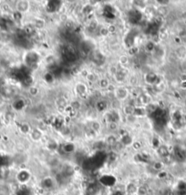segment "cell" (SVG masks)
<instances>
[{
    "label": "cell",
    "mask_w": 186,
    "mask_h": 195,
    "mask_svg": "<svg viewBox=\"0 0 186 195\" xmlns=\"http://www.w3.org/2000/svg\"><path fill=\"white\" fill-rule=\"evenodd\" d=\"M37 92H38L37 88H35V87H31V88H29V93H30L32 96H35V95H37Z\"/></svg>",
    "instance_id": "30"
},
{
    "label": "cell",
    "mask_w": 186,
    "mask_h": 195,
    "mask_svg": "<svg viewBox=\"0 0 186 195\" xmlns=\"http://www.w3.org/2000/svg\"><path fill=\"white\" fill-rule=\"evenodd\" d=\"M109 129L111 130H114L117 129V124L115 122H111V123H109Z\"/></svg>",
    "instance_id": "37"
},
{
    "label": "cell",
    "mask_w": 186,
    "mask_h": 195,
    "mask_svg": "<svg viewBox=\"0 0 186 195\" xmlns=\"http://www.w3.org/2000/svg\"><path fill=\"white\" fill-rule=\"evenodd\" d=\"M158 153H159V155H160L161 157H162V158L168 156V155H169V152H168L167 147H165V146H160V147L158 148Z\"/></svg>",
    "instance_id": "5"
},
{
    "label": "cell",
    "mask_w": 186,
    "mask_h": 195,
    "mask_svg": "<svg viewBox=\"0 0 186 195\" xmlns=\"http://www.w3.org/2000/svg\"><path fill=\"white\" fill-rule=\"evenodd\" d=\"M176 53L179 57H184L186 55V49L184 47H179L176 50Z\"/></svg>",
    "instance_id": "14"
},
{
    "label": "cell",
    "mask_w": 186,
    "mask_h": 195,
    "mask_svg": "<svg viewBox=\"0 0 186 195\" xmlns=\"http://www.w3.org/2000/svg\"><path fill=\"white\" fill-rule=\"evenodd\" d=\"M154 89H155L156 91H158V92H162L163 89H164V85H163V83L160 82L159 84H156V85L154 86Z\"/></svg>",
    "instance_id": "21"
},
{
    "label": "cell",
    "mask_w": 186,
    "mask_h": 195,
    "mask_svg": "<svg viewBox=\"0 0 186 195\" xmlns=\"http://www.w3.org/2000/svg\"><path fill=\"white\" fill-rule=\"evenodd\" d=\"M77 91H78V93H79L81 95L85 94L86 92H87V88H86V86L84 84L79 83L77 85Z\"/></svg>",
    "instance_id": "9"
},
{
    "label": "cell",
    "mask_w": 186,
    "mask_h": 195,
    "mask_svg": "<svg viewBox=\"0 0 186 195\" xmlns=\"http://www.w3.org/2000/svg\"><path fill=\"white\" fill-rule=\"evenodd\" d=\"M13 16H14V18H15L16 20H19V19H21V13L20 12H18V11H17V12H15L13 14Z\"/></svg>",
    "instance_id": "33"
},
{
    "label": "cell",
    "mask_w": 186,
    "mask_h": 195,
    "mask_svg": "<svg viewBox=\"0 0 186 195\" xmlns=\"http://www.w3.org/2000/svg\"><path fill=\"white\" fill-rule=\"evenodd\" d=\"M167 12H168V9H167L166 7H160L158 8V14H159V16H161V17H162V16H164V15H166Z\"/></svg>",
    "instance_id": "19"
},
{
    "label": "cell",
    "mask_w": 186,
    "mask_h": 195,
    "mask_svg": "<svg viewBox=\"0 0 186 195\" xmlns=\"http://www.w3.org/2000/svg\"><path fill=\"white\" fill-rule=\"evenodd\" d=\"M32 138L35 140V141H37L41 138V132L38 130H33L32 132Z\"/></svg>",
    "instance_id": "15"
},
{
    "label": "cell",
    "mask_w": 186,
    "mask_h": 195,
    "mask_svg": "<svg viewBox=\"0 0 186 195\" xmlns=\"http://www.w3.org/2000/svg\"><path fill=\"white\" fill-rule=\"evenodd\" d=\"M99 86H101V88H108L110 86L109 84V80L107 79H101V80H99Z\"/></svg>",
    "instance_id": "20"
},
{
    "label": "cell",
    "mask_w": 186,
    "mask_h": 195,
    "mask_svg": "<svg viewBox=\"0 0 186 195\" xmlns=\"http://www.w3.org/2000/svg\"><path fill=\"white\" fill-rule=\"evenodd\" d=\"M128 92L125 88H119L118 91H116V96L119 99H123L127 97Z\"/></svg>",
    "instance_id": "3"
},
{
    "label": "cell",
    "mask_w": 186,
    "mask_h": 195,
    "mask_svg": "<svg viewBox=\"0 0 186 195\" xmlns=\"http://www.w3.org/2000/svg\"><path fill=\"white\" fill-rule=\"evenodd\" d=\"M132 140L129 135H125V136H123L121 139L122 145H129V144H132Z\"/></svg>",
    "instance_id": "10"
},
{
    "label": "cell",
    "mask_w": 186,
    "mask_h": 195,
    "mask_svg": "<svg viewBox=\"0 0 186 195\" xmlns=\"http://www.w3.org/2000/svg\"><path fill=\"white\" fill-rule=\"evenodd\" d=\"M60 130H61L62 134H64V135H68V134L69 133V130H68V128H67V127H62Z\"/></svg>",
    "instance_id": "39"
},
{
    "label": "cell",
    "mask_w": 186,
    "mask_h": 195,
    "mask_svg": "<svg viewBox=\"0 0 186 195\" xmlns=\"http://www.w3.org/2000/svg\"><path fill=\"white\" fill-rule=\"evenodd\" d=\"M45 79H46V81H47L48 83H51V82L53 81L54 78H53V76H52L51 74L48 73V74H46V76H45Z\"/></svg>",
    "instance_id": "28"
},
{
    "label": "cell",
    "mask_w": 186,
    "mask_h": 195,
    "mask_svg": "<svg viewBox=\"0 0 186 195\" xmlns=\"http://www.w3.org/2000/svg\"><path fill=\"white\" fill-rule=\"evenodd\" d=\"M153 169L155 170V171H160V170H162V167H163V164L162 163V162H159V161H157V162H155L154 164H153Z\"/></svg>",
    "instance_id": "24"
},
{
    "label": "cell",
    "mask_w": 186,
    "mask_h": 195,
    "mask_svg": "<svg viewBox=\"0 0 186 195\" xmlns=\"http://www.w3.org/2000/svg\"><path fill=\"white\" fill-rule=\"evenodd\" d=\"M110 72H111L112 74H116V73H117V68H116L115 67L110 68Z\"/></svg>",
    "instance_id": "43"
},
{
    "label": "cell",
    "mask_w": 186,
    "mask_h": 195,
    "mask_svg": "<svg viewBox=\"0 0 186 195\" xmlns=\"http://www.w3.org/2000/svg\"><path fill=\"white\" fill-rule=\"evenodd\" d=\"M28 2L26 1H20V2H18V5H17V7H18V11L20 12V13H23V12H26L27 9H28Z\"/></svg>",
    "instance_id": "2"
},
{
    "label": "cell",
    "mask_w": 186,
    "mask_h": 195,
    "mask_svg": "<svg viewBox=\"0 0 186 195\" xmlns=\"http://www.w3.org/2000/svg\"><path fill=\"white\" fill-rule=\"evenodd\" d=\"M87 79H88L90 81L93 82V81L96 80V75H94V74H89L88 76H87Z\"/></svg>",
    "instance_id": "35"
},
{
    "label": "cell",
    "mask_w": 186,
    "mask_h": 195,
    "mask_svg": "<svg viewBox=\"0 0 186 195\" xmlns=\"http://www.w3.org/2000/svg\"><path fill=\"white\" fill-rule=\"evenodd\" d=\"M107 107V103L103 100H101V101H99L98 104H97V108L99 111H102L106 109Z\"/></svg>",
    "instance_id": "12"
},
{
    "label": "cell",
    "mask_w": 186,
    "mask_h": 195,
    "mask_svg": "<svg viewBox=\"0 0 186 195\" xmlns=\"http://www.w3.org/2000/svg\"><path fill=\"white\" fill-rule=\"evenodd\" d=\"M185 119H186V116H185Z\"/></svg>",
    "instance_id": "46"
},
{
    "label": "cell",
    "mask_w": 186,
    "mask_h": 195,
    "mask_svg": "<svg viewBox=\"0 0 186 195\" xmlns=\"http://www.w3.org/2000/svg\"><path fill=\"white\" fill-rule=\"evenodd\" d=\"M134 110H135V108L132 106V105H128V106L124 107V113L127 114L128 116L133 115V113H134Z\"/></svg>",
    "instance_id": "8"
},
{
    "label": "cell",
    "mask_w": 186,
    "mask_h": 195,
    "mask_svg": "<svg viewBox=\"0 0 186 195\" xmlns=\"http://www.w3.org/2000/svg\"><path fill=\"white\" fill-rule=\"evenodd\" d=\"M17 104H18V106L15 107V109H17V110H21L24 107V102L22 100H17L15 105H17Z\"/></svg>",
    "instance_id": "27"
},
{
    "label": "cell",
    "mask_w": 186,
    "mask_h": 195,
    "mask_svg": "<svg viewBox=\"0 0 186 195\" xmlns=\"http://www.w3.org/2000/svg\"><path fill=\"white\" fill-rule=\"evenodd\" d=\"M70 108L72 109V110H79L80 108V103L78 101V100H75V101H72L71 102V106Z\"/></svg>",
    "instance_id": "22"
},
{
    "label": "cell",
    "mask_w": 186,
    "mask_h": 195,
    "mask_svg": "<svg viewBox=\"0 0 186 195\" xmlns=\"http://www.w3.org/2000/svg\"><path fill=\"white\" fill-rule=\"evenodd\" d=\"M181 87H182V88H186V81H182V82L181 83Z\"/></svg>",
    "instance_id": "44"
},
{
    "label": "cell",
    "mask_w": 186,
    "mask_h": 195,
    "mask_svg": "<svg viewBox=\"0 0 186 195\" xmlns=\"http://www.w3.org/2000/svg\"><path fill=\"white\" fill-rule=\"evenodd\" d=\"M91 129H92L93 130H95V131H98V130H99V129H101V125H99V123H98V122L95 121V122L92 123Z\"/></svg>",
    "instance_id": "29"
},
{
    "label": "cell",
    "mask_w": 186,
    "mask_h": 195,
    "mask_svg": "<svg viewBox=\"0 0 186 195\" xmlns=\"http://www.w3.org/2000/svg\"><path fill=\"white\" fill-rule=\"evenodd\" d=\"M145 80H146V82L148 84H151H151L156 85V84H159L161 82L160 79L157 77L153 72H150V73H148L146 75V76H145Z\"/></svg>",
    "instance_id": "1"
},
{
    "label": "cell",
    "mask_w": 186,
    "mask_h": 195,
    "mask_svg": "<svg viewBox=\"0 0 186 195\" xmlns=\"http://www.w3.org/2000/svg\"><path fill=\"white\" fill-rule=\"evenodd\" d=\"M53 185V182L51 179H45L43 181V186L46 187V188H50Z\"/></svg>",
    "instance_id": "16"
},
{
    "label": "cell",
    "mask_w": 186,
    "mask_h": 195,
    "mask_svg": "<svg viewBox=\"0 0 186 195\" xmlns=\"http://www.w3.org/2000/svg\"><path fill=\"white\" fill-rule=\"evenodd\" d=\"M120 61H121V64H127L128 61H129V58H128V57H126V56H122V57H121V59H120Z\"/></svg>",
    "instance_id": "34"
},
{
    "label": "cell",
    "mask_w": 186,
    "mask_h": 195,
    "mask_svg": "<svg viewBox=\"0 0 186 195\" xmlns=\"http://www.w3.org/2000/svg\"><path fill=\"white\" fill-rule=\"evenodd\" d=\"M28 177H29V175H28V173H27L26 171H21V172L18 174V180H19V182H26L27 180H28Z\"/></svg>",
    "instance_id": "6"
},
{
    "label": "cell",
    "mask_w": 186,
    "mask_h": 195,
    "mask_svg": "<svg viewBox=\"0 0 186 195\" xmlns=\"http://www.w3.org/2000/svg\"><path fill=\"white\" fill-rule=\"evenodd\" d=\"M157 3L160 4V5H161V7H166V6H167V4H169L170 2H169V1H162V0H160V1H158Z\"/></svg>",
    "instance_id": "40"
},
{
    "label": "cell",
    "mask_w": 186,
    "mask_h": 195,
    "mask_svg": "<svg viewBox=\"0 0 186 195\" xmlns=\"http://www.w3.org/2000/svg\"><path fill=\"white\" fill-rule=\"evenodd\" d=\"M99 33H101V35H102V36H107L109 34V30H108V28H106V27H101Z\"/></svg>",
    "instance_id": "32"
},
{
    "label": "cell",
    "mask_w": 186,
    "mask_h": 195,
    "mask_svg": "<svg viewBox=\"0 0 186 195\" xmlns=\"http://www.w3.org/2000/svg\"><path fill=\"white\" fill-rule=\"evenodd\" d=\"M21 131L24 132V133H26L29 131V126H28L27 124H24L21 126Z\"/></svg>",
    "instance_id": "31"
},
{
    "label": "cell",
    "mask_w": 186,
    "mask_h": 195,
    "mask_svg": "<svg viewBox=\"0 0 186 195\" xmlns=\"http://www.w3.org/2000/svg\"><path fill=\"white\" fill-rule=\"evenodd\" d=\"M57 105L60 107V108H66L67 106V101L64 98H60L58 99V100H57Z\"/></svg>",
    "instance_id": "11"
},
{
    "label": "cell",
    "mask_w": 186,
    "mask_h": 195,
    "mask_svg": "<svg viewBox=\"0 0 186 195\" xmlns=\"http://www.w3.org/2000/svg\"><path fill=\"white\" fill-rule=\"evenodd\" d=\"M116 143H117V141H116V138L114 137V136H110L107 139V144L110 145V146L114 147V145H115Z\"/></svg>",
    "instance_id": "13"
},
{
    "label": "cell",
    "mask_w": 186,
    "mask_h": 195,
    "mask_svg": "<svg viewBox=\"0 0 186 195\" xmlns=\"http://www.w3.org/2000/svg\"><path fill=\"white\" fill-rule=\"evenodd\" d=\"M108 28V30H109V33H113V32H115V26H110Z\"/></svg>",
    "instance_id": "41"
},
{
    "label": "cell",
    "mask_w": 186,
    "mask_h": 195,
    "mask_svg": "<svg viewBox=\"0 0 186 195\" xmlns=\"http://www.w3.org/2000/svg\"><path fill=\"white\" fill-rule=\"evenodd\" d=\"M97 22L96 21H91V23H90V28H93V29H95L96 28V26H97Z\"/></svg>",
    "instance_id": "42"
},
{
    "label": "cell",
    "mask_w": 186,
    "mask_h": 195,
    "mask_svg": "<svg viewBox=\"0 0 186 195\" xmlns=\"http://www.w3.org/2000/svg\"><path fill=\"white\" fill-rule=\"evenodd\" d=\"M137 82H138L137 78H135V77H132V78L130 79V83H131V85L135 86V85H137Z\"/></svg>",
    "instance_id": "38"
},
{
    "label": "cell",
    "mask_w": 186,
    "mask_h": 195,
    "mask_svg": "<svg viewBox=\"0 0 186 195\" xmlns=\"http://www.w3.org/2000/svg\"><path fill=\"white\" fill-rule=\"evenodd\" d=\"M138 195H146V189L144 187H140L137 190Z\"/></svg>",
    "instance_id": "26"
},
{
    "label": "cell",
    "mask_w": 186,
    "mask_h": 195,
    "mask_svg": "<svg viewBox=\"0 0 186 195\" xmlns=\"http://www.w3.org/2000/svg\"><path fill=\"white\" fill-rule=\"evenodd\" d=\"M145 49H146L148 51H152V50L155 49V45H154V43H153V42H151V41H149V42L146 44Z\"/></svg>",
    "instance_id": "23"
},
{
    "label": "cell",
    "mask_w": 186,
    "mask_h": 195,
    "mask_svg": "<svg viewBox=\"0 0 186 195\" xmlns=\"http://www.w3.org/2000/svg\"><path fill=\"white\" fill-rule=\"evenodd\" d=\"M134 146H135V148H139V147H140V144H139V143H138V144H136V143H135V144H134Z\"/></svg>",
    "instance_id": "45"
},
{
    "label": "cell",
    "mask_w": 186,
    "mask_h": 195,
    "mask_svg": "<svg viewBox=\"0 0 186 195\" xmlns=\"http://www.w3.org/2000/svg\"><path fill=\"white\" fill-rule=\"evenodd\" d=\"M146 113V110L142 107H137L135 108L134 110V113H133V116H137V117H141V116H144Z\"/></svg>",
    "instance_id": "4"
},
{
    "label": "cell",
    "mask_w": 186,
    "mask_h": 195,
    "mask_svg": "<svg viewBox=\"0 0 186 195\" xmlns=\"http://www.w3.org/2000/svg\"><path fill=\"white\" fill-rule=\"evenodd\" d=\"M137 190H138V188L134 184H130L127 187V191L129 193H135V192H137Z\"/></svg>",
    "instance_id": "17"
},
{
    "label": "cell",
    "mask_w": 186,
    "mask_h": 195,
    "mask_svg": "<svg viewBox=\"0 0 186 195\" xmlns=\"http://www.w3.org/2000/svg\"><path fill=\"white\" fill-rule=\"evenodd\" d=\"M185 74H186V73H185Z\"/></svg>",
    "instance_id": "47"
},
{
    "label": "cell",
    "mask_w": 186,
    "mask_h": 195,
    "mask_svg": "<svg viewBox=\"0 0 186 195\" xmlns=\"http://www.w3.org/2000/svg\"><path fill=\"white\" fill-rule=\"evenodd\" d=\"M74 149H75L74 145L71 144V143H67V144H65V145L63 146V151H64V152H66V153L72 152L74 151Z\"/></svg>",
    "instance_id": "7"
},
{
    "label": "cell",
    "mask_w": 186,
    "mask_h": 195,
    "mask_svg": "<svg viewBox=\"0 0 186 195\" xmlns=\"http://www.w3.org/2000/svg\"><path fill=\"white\" fill-rule=\"evenodd\" d=\"M137 52H138V49L137 48H132V49H130V50H129V53H130V55H132V56L136 55Z\"/></svg>",
    "instance_id": "36"
},
{
    "label": "cell",
    "mask_w": 186,
    "mask_h": 195,
    "mask_svg": "<svg viewBox=\"0 0 186 195\" xmlns=\"http://www.w3.org/2000/svg\"><path fill=\"white\" fill-rule=\"evenodd\" d=\"M44 25H45V23L42 19H36L35 20V26H37V28H42L43 26H44Z\"/></svg>",
    "instance_id": "25"
},
{
    "label": "cell",
    "mask_w": 186,
    "mask_h": 195,
    "mask_svg": "<svg viewBox=\"0 0 186 195\" xmlns=\"http://www.w3.org/2000/svg\"><path fill=\"white\" fill-rule=\"evenodd\" d=\"M124 78H125V75L122 74L121 72H117V73H116V76H115V79H116V81H118V82H121V81L124 80Z\"/></svg>",
    "instance_id": "18"
}]
</instances>
